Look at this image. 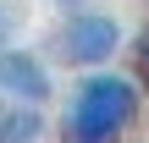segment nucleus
Wrapping results in <instances>:
<instances>
[{
    "label": "nucleus",
    "instance_id": "39448f33",
    "mask_svg": "<svg viewBox=\"0 0 149 143\" xmlns=\"http://www.w3.org/2000/svg\"><path fill=\"white\" fill-rule=\"evenodd\" d=\"M17 28H22V11H17L11 0H0V44H11V39H17Z\"/></svg>",
    "mask_w": 149,
    "mask_h": 143
},
{
    "label": "nucleus",
    "instance_id": "20e7f679",
    "mask_svg": "<svg viewBox=\"0 0 149 143\" xmlns=\"http://www.w3.org/2000/svg\"><path fill=\"white\" fill-rule=\"evenodd\" d=\"M50 132V121H44V105H22V99H6V110H0V143H33Z\"/></svg>",
    "mask_w": 149,
    "mask_h": 143
},
{
    "label": "nucleus",
    "instance_id": "6e6552de",
    "mask_svg": "<svg viewBox=\"0 0 149 143\" xmlns=\"http://www.w3.org/2000/svg\"><path fill=\"white\" fill-rule=\"evenodd\" d=\"M0 110H6V94H0Z\"/></svg>",
    "mask_w": 149,
    "mask_h": 143
},
{
    "label": "nucleus",
    "instance_id": "f03ea898",
    "mask_svg": "<svg viewBox=\"0 0 149 143\" xmlns=\"http://www.w3.org/2000/svg\"><path fill=\"white\" fill-rule=\"evenodd\" d=\"M50 50H55V61H61V66H72V72L105 66V61H116V50H122V22H116L105 6H77V11H61Z\"/></svg>",
    "mask_w": 149,
    "mask_h": 143
},
{
    "label": "nucleus",
    "instance_id": "7ed1b4c3",
    "mask_svg": "<svg viewBox=\"0 0 149 143\" xmlns=\"http://www.w3.org/2000/svg\"><path fill=\"white\" fill-rule=\"evenodd\" d=\"M0 94L6 99H22V105H50L55 99V72L39 50H17V44H0Z\"/></svg>",
    "mask_w": 149,
    "mask_h": 143
},
{
    "label": "nucleus",
    "instance_id": "f257e3e1",
    "mask_svg": "<svg viewBox=\"0 0 149 143\" xmlns=\"http://www.w3.org/2000/svg\"><path fill=\"white\" fill-rule=\"evenodd\" d=\"M138 116H144V83L127 72H111V66H88L61 99L55 132L72 143H111L133 132Z\"/></svg>",
    "mask_w": 149,
    "mask_h": 143
},
{
    "label": "nucleus",
    "instance_id": "0eeeda50",
    "mask_svg": "<svg viewBox=\"0 0 149 143\" xmlns=\"http://www.w3.org/2000/svg\"><path fill=\"white\" fill-rule=\"evenodd\" d=\"M77 6H94V0H55V11H77Z\"/></svg>",
    "mask_w": 149,
    "mask_h": 143
},
{
    "label": "nucleus",
    "instance_id": "423d86ee",
    "mask_svg": "<svg viewBox=\"0 0 149 143\" xmlns=\"http://www.w3.org/2000/svg\"><path fill=\"white\" fill-rule=\"evenodd\" d=\"M138 66H144V77H149V22H144V33H138Z\"/></svg>",
    "mask_w": 149,
    "mask_h": 143
}]
</instances>
